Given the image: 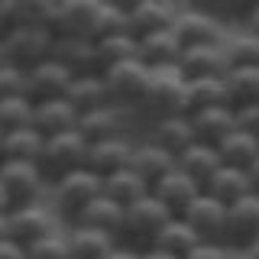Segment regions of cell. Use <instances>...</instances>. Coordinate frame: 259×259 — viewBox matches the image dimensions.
I'll use <instances>...</instances> for the list:
<instances>
[{
  "label": "cell",
  "mask_w": 259,
  "mask_h": 259,
  "mask_svg": "<svg viewBox=\"0 0 259 259\" xmlns=\"http://www.w3.org/2000/svg\"><path fill=\"white\" fill-rule=\"evenodd\" d=\"M97 42V59H101V71L110 68L117 62H126V59H140V39L133 32H117V36H104V39H94Z\"/></svg>",
  "instance_id": "d590c367"
},
{
  "label": "cell",
  "mask_w": 259,
  "mask_h": 259,
  "mask_svg": "<svg viewBox=\"0 0 259 259\" xmlns=\"http://www.w3.org/2000/svg\"><path fill=\"white\" fill-rule=\"evenodd\" d=\"M0 36H4V23H0Z\"/></svg>",
  "instance_id": "9f6ffc18"
},
{
  "label": "cell",
  "mask_w": 259,
  "mask_h": 259,
  "mask_svg": "<svg viewBox=\"0 0 259 259\" xmlns=\"http://www.w3.org/2000/svg\"><path fill=\"white\" fill-rule=\"evenodd\" d=\"M26 259H71L65 227H62V230H55V233L39 237L36 243H29V246H26Z\"/></svg>",
  "instance_id": "f35d334b"
},
{
  "label": "cell",
  "mask_w": 259,
  "mask_h": 259,
  "mask_svg": "<svg viewBox=\"0 0 259 259\" xmlns=\"http://www.w3.org/2000/svg\"><path fill=\"white\" fill-rule=\"evenodd\" d=\"M178 68L185 71V78H224L230 71V62H227V49L224 39L221 42H201V46H185L182 59H178Z\"/></svg>",
  "instance_id": "7c38bea8"
},
{
  "label": "cell",
  "mask_w": 259,
  "mask_h": 259,
  "mask_svg": "<svg viewBox=\"0 0 259 259\" xmlns=\"http://www.w3.org/2000/svg\"><path fill=\"white\" fill-rule=\"evenodd\" d=\"M201 191H204V188H201V185L194 182V178L185 175L178 165H175L168 175H162L156 185H152V194H156V198H159L168 210H172V214H182V210L188 207Z\"/></svg>",
  "instance_id": "7402d4cb"
},
{
  "label": "cell",
  "mask_w": 259,
  "mask_h": 259,
  "mask_svg": "<svg viewBox=\"0 0 259 259\" xmlns=\"http://www.w3.org/2000/svg\"><path fill=\"white\" fill-rule=\"evenodd\" d=\"M104 0H55L52 10V32L55 36H84L94 39L97 16Z\"/></svg>",
  "instance_id": "9c48e42d"
},
{
  "label": "cell",
  "mask_w": 259,
  "mask_h": 259,
  "mask_svg": "<svg viewBox=\"0 0 259 259\" xmlns=\"http://www.w3.org/2000/svg\"><path fill=\"white\" fill-rule=\"evenodd\" d=\"M0 185H4L10 207H23V204H36L46 201L49 194V178L39 168V162H0Z\"/></svg>",
  "instance_id": "5b68a950"
},
{
  "label": "cell",
  "mask_w": 259,
  "mask_h": 259,
  "mask_svg": "<svg viewBox=\"0 0 259 259\" xmlns=\"http://www.w3.org/2000/svg\"><path fill=\"white\" fill-rule=\"evenodd\" d=\"M243 29H249L253 36H259V7H249L243 16Z\"/></svg>",
  "instance_id": "bcb514c9"
},
{
  "label": "cell",
  "mask_w": 259,
  "mask_h": 259,
  "mask_svg": "<svg viewBox=\"0 0 259 259\" xmlns=\"http://www.w3.org/2000/svg\"><path fill=\"white\" fill-rule=\"evenodd\" d=\"M172 210H168L156 194H146V198L133 201V204L126 207V217H123V233H120V243H126V246L133 249H149L152 240L159 237V230L172 221Z\"/></svg>",
  "instance_id": "3957f363"
},
{
  "label": "cell",
  "mask_w": 259,
  "mask_h": 259,
  "mask_svg": "<svg viewBox=\"0 0 259 259\" xmlns=\"http://www.w3.org/2000/svg\"><path fill=\"white\" fill-rule=\"evenodd\" d=\"M32 130H39L42 136H55V133L78 130V110L71 107L65 97L32 101Z\"/></svg>",
  "instance_id": "ffe728a7"
},
{
  "label": "cell",
  "mask_w": 259,
  "mask_h": 259,
  "mask_svg": "<svg viewBox=\"0 0 259 259\" xmlns=\"http://www.w3.org/2000/svg\"><path fill=\"white\" fill-rule=\"evenodd\" d=\"M130 168H133L140 178H146V182H149V188H152L162 175H168L175 168V156H172V152H165L162 146H156L149 136H146V140H136Z\"/></svg>",
  "instance_id": "603a6c76"
},
{
  "label": "cell",
  "mask_w": 259,
  "mask_h": 259,
  "mask_svg": "<svg viewBox=\"0 0 259 259\" xmlns=\"http://www.w3.org/2000/svg\"><path fill=\"white\" fill-rule=\"evenodd\" d=\"M42 146L46 136L32 126L13 130V133H4V146H0V162L10 159V162H39L42 156Z\"/></svg>",
  "instance_id": "f546056e"
},
{
  "label": "cell",
  "mask_w": 259,
  "mask_h": 259,
  "mask_svg": "<svg viewBox=\"0 0 259 259\" xmlns=\"http://www.w3.org/2000/svg\"><path fill=\"white\" fill-rule=\"evenodd\" d=\"M230 253L233 249L227 246V243H221V240H201L185 259H230Z\"/></svg>",
  "instance_id": "b9f144b4"
},
{
  "label": "cell",
  "mask_w": 259,
  "mask_h": 259,
  "mask_svg": "<svg viewBox=\"0 0 259 259\" xmlns=\"http://www.w3.org/2000/svg\"><path fill=\"white\" fill-rule=\"evenodd\" d=\"M117 32H130V13H126L123 4H110V0H104V4H101V16H97L94 39L117 36Z\"/></svg>",
  "instance_id": "ab89813d"
},
{
  "label": "cell",
  "mask_w": 259,
  "mask_h": 259,
  "mask_svg": "<svg viewBox=\"0 0 259 259\" xmlns=\"http://www.w3.org/2000/svg\"><path fill=\"white\" fill-rule=\"evenodd\" d=\"M52 59H59L71 75H94V71H101L97 42L84 36H55Z\"/></svg>",
  "instance_id": "2e32d148"
},
{
  "label": "cell",
  "mask_w": 259,
  "mask_h": 259,
  "mask_svg": "<svg viewBox=\"0 0 259 259\" xmlns=\"http://www.w3.org/2000/svg\"><path fill=\"white\" fill-rule=\"evenodd\" d=\"M224 84L233 110L259 101V68H230L224 75Z\"/></svg>",
  "instance_id": "e575fe53"
},
{
  "label": "cell",
  "mask_w": 259,
  "mask_h": 259,
  "mask_svg": "<svg viewBox=\"0 0 259 259\" xmlns=\"http://www.w3.org/2000/svg\"><path fill=\"white\" fill-rule=\"evenodd\" d=\"M182 39L168 29H156L149 36H140V62H146L149 68H162V65H178L182 59Z\"/></svg>",
  "instance_id": "cb8c5ba5"
},
{
  "label": "cell",
  "mask_w": 259,
  "mask_h": 259,
  "mask_svg": "<svg viewBox=\"0 0 259 259\" xmlns=\"http://www.w3.org/2000/svg\"><path fill=\"white\" fill-rule=\"evenodd\" d=\"M130 13V32L136 39L149 36L156 29H168L178 16V4H168V0H140V4L126 7Z\"/></svg>",
  "instance_id": "d6986e66"
},
{
  "label": "cell",
  "mask_w": 259,
  "mask_h": 259,
  "mask_svg": "<svg viewBox=\"0 0 259 259\" xmlns=\"http://www.w3.org/2000/svg\"><path fill=\"white\" fill-rule=\"evenodd\" d=\"M88 143L78 130H68V133H55V136H46V146H42V156H39V168L46 172L49 182L55 178L75 172L88 162Z\"/></svg>",
  "instance_id": "8992f818"
},
{
  "label": "cell",
  "mask_w": 259,
  "mask_h": 259,
  "mask_svg": "<svg viewBox=\"0 0 259 259\" xmlns=\"http://www.w3.org/2000/svg\"><path fill=\"white\" fill-rule=\"evenodd\" d=\"M233 120H237V130H243V133H249V136L259 140V101L246 104V107H237L233 110Z\"/></svg>",
  "instance_id": "7bdbcfd3"
},
{
  "label": "cell",
  "mask_w": 259,
  "mask_h": 259,
  "mask_svg": "<svg viewBox=\"0 0 259 259\" xmlns=\"http://www.w3.org/2000/svg\"><path fill=\"white\" fill-rule=\"evenodd\" d=\"M204 191L210 198L224 201V204H233V201L246 198V194H253V182H249V172L246 168H237V165H221L214 175L207 178Z\"/></svg>",
  "instance_id": "83f0119b"
},
{
  "label": "cell",
  "mask_w": 259,
  "mask_h": 259,
  "mask_svg": "<svg viewBox=\"0 0 259 259\" xmlns=\"http://www.w3.org/2000/svg\"><path fill=\"white\" fill-rule=\"evenodd\" d=\"M32 126V101L23 97H0V130L13 133V130Z\"/></svg>",
  "instance_id": "74e56055"
},
{
  "label": "cell",
  "mask_w": 259,
  "mask_h": 259,
  "mask_svg": "<svg viewBox=\"0 0 259 259\" xmlns=\"http://www.w3.org/2000/svg\"><path fill=\"white\" fill-rule=\"evenodd\" d=\"M78 133L88 143H101L110 136H126V110L117 104H104L97 110H88L78 117Z\"/></svg>",
  "instance_id": "ac0fdd59"
},
{
  "label": "cell",
  "mask_w": 259,
  "mask_h": 259,
  "mask_svg": "<svg viewBox=\"0 0 259 259\" xmlns=\"http://www.w3.org/2000/svg\"><path fill=\"white\" fill-rule=\"evenodd\" d=\"M191 126H194V136L201 143H210L217 146L224 136H230L237 130V120H233V107H201V110H191Z\"/></svg>",
  "instance_id": "d4e9b609"
},
{
  "label": "cell",
  "mask_w": 259,
  "mask_h": 259,
  "mask_svg": "<svg viewBox=\"0 0 259 259\" xmlns=\"http://www.w3.org/2000/svg\"><path fill=\"white\" fill-rule=\"evenodd\" d=\"M133 146L136 140L133 136H110V140H101V143H91L88 146V162L84 165L97 172L101 178H107L113 172H120V168L130 165V159H133Z\"/></svg>",
  "instance_id": "9a60e30c"
},
{
  "label": "cell",
  "mask_w": 259,
  "mask_h": 259,
  "mask_svg": "<svg viewBox=\"0 0 259 259\" xmlns=\"http://www.w3.org/2000/svg\"><path fill=\"white\" fill-rule=\"evenodd\" d=\"M65 237H68L71 259H104L120 243V237L104 233V230L88 227V224H68L65 227Z\"/></svg>",
  "instance_id": "44dd1931"
},
{
  "label": "cell",
  "mask_w": 259,
  "mask_h": 259,
  "mask_svg": "<svg viewBox=\"0 0 259 259\" xmlns=\"http://www.w3.org/2000/svg\"><path fill=\"white\" fill-rule=\"evenodd\" d=\"M140 259H178V256L165 253V249H159V246H149V249H140Z\"/></svg>",
  "instance_id": "7dc6e473"
},
{
  "label": "cell",
  "mask_w": 259,
  "mask_h": 259,
  "mask_svg": "<svg viewBox=\"0 0 259 259\" xmlns=\"http://www.w3.org/2000/svg\"><path fill=\"white\" fill-rule=\"evenodd\" d=\"M201 243V237L191 230L188 224H185V217H172L165 227L159 230V237L152 240V246H159V249H165V253H172V256H178V259H185L191 253L194 246Z\"/></svg>",
  "instance_id": "1f68e13d"
},
{
  "label": "cell",
  "mask_w": 259,
  "mask_h": 259,
  "mask_svg": "<svg viewBox=\"0 0 259 259\" xmlns=\"http://www.w3.org/2000/svg\"><path fill=\"white\" fill-rule=\"evenodd\" d=\"M149 140L178 159L191 143H198V136H194V126H191L188 113H172V117H156L152 120Z\"/></svg>",
  "instance_id": "e0dca14e"
},
{
  "label": "cell",
  "mask_w": 259,
  "mask_h": 259,
  "mask_svg": "<svg viewBox=\"0 0 259 259\" xmlns=\"http://www.w3.org/2000/svg\"><path fill=\"white\" fill-rule=\"evenodd\" d=\"M246 253H249V256H253V259H259V243H256V246H253V249H246Z\"/></svg>",
  "instance_id": "db71d44e"
},
{
  "label": "cell",
  "mask_w": 259,
  "mask_h": 259,
  "mask_svg": "<svg viewBox=\"0 0 259 259\" xmlns=\"http://www.w3.org/2000/svg\"><path fill=\"white\" fill-rule=\"evenodd\" d=\"M65 101L78 110V117H81V113H88V110H97V107H104V104H110L104 75H101V71H94V75H75V81L68 84Z\"/></svg>",
  "instance_id": "f1b7e54d"
},
{
  "label": "cell",
  "mask_w": 259,
  "mask_h": 259,
  "mask_svg": "<svg viewBox=\"0 0 259 259\" xmlns=\"http://www.w3.org/2000/svg\"><path fill=\"white\" fill-rule=\"evenodd\" d=\"M7 221H10V237H13L16 243H23V246L36 243L39 237H46V233L62 230V217L55 214L52 207H49V201H36V204L10 207Z\"/></svg>",
  "instance_id": "ba28073f"
},
{
  "label": "cell",
  "mask_w": 259,
  "mask_h": 259,
  "mask_svg": "<svg viewBox=\"0 0 259 259\" xmlns=\"http://www.w3.org/2000/svg\"><path fill=\"white\" fill-rule=\"evenodd\" d=\"M230 259H253V256H249L246 249H233V253H230Z\"/></svg>",
  "instance_id": "816d5d0a"
},
{
  "label": "cell",
  "mask_w": 259,
  "mask_h": 259,
  "mask_svg": "<svg viewBox=\"0 0 259 259\" xmlns=\"http://www.w3.org/2000/svg\"><path fill=\"white\" fill-rule=\"evenodd\" d=\"M227 49V62L230 68H259V36H253L249 29H233L224 36Z\"/></svg>",
  "instance_id": "836d02e7"
},
{
  "label": "cell",
  "mask_w": 259,
  "mask_h": 259,
  "mask_svg": "<svg viewBox=\"0 0 259 259\" xmlns=\"http://www.w3.org/2000/svg\"><path fill=\"white\" fill-rule=\"evenodd\" d=\"M175 165L182 168L188 178H194V182L204 188L207 185V178L217 172V168L224 165V159H221V152H217V146H210V143H191L188 149L182 152V156L175 159Z\"/></svg>",
  "instance_id": "4316f807"
},
{
  "label": "cell",
  "mask_w": 259,
  "mask_h": 259,
  "mask_svg": "<svg viewBox=\"0 0 259 259\" xmlns=\"http://www.w3.org/2000/svg\"><path fill=\"white\" fill-rule=\"evenodd\" d=\"M23 94H26V68L13 62L0 65V97H23Z\"/></svg>",
  "instance_id": "60d3db41"
},
{
  "label": "cell",
  "mask_w": 259,
  "mask_h": 259,
  "mask_svg": "<svg viewBox=\"0 0 259 259\" xmlns=\"http://www.w3.org/2000/svg\"><path fill=\"white\" fill-rule=\"evenodd\" d=\"M7 214H10V210H7ZM7 214H0V240L10 237V221H7Z\"/></svg>",
  "instance_id": "681fc988"
},
{
  "label": "cell",
  "mask_w": 259,
  "mask_h": 259,
  "mask_svg": "<svg viewBox=\"0 0 259 259\" xmlns=\"http://www.w3.org/2000/svg\"><path fill=\"white\" fill-rule=\"evenodd\" d=\"M7 210H10V198H7L4 185H0V214H7Z\"/></svg>",
  "instance_id": "f907efd6"
},
{
  "label": "cell",
  "mask_w": 259,
  "mask_h": 259,
  "mask_svg": "<svg viewBox=\"0 0 259 259\" xmlns=\"http://www.w3.org/2000/svg\"><path fill=\"white\" fill-rule=\"evenodd\" d=\"M0 259H26V246L16 243L13 237L0 240Z\"/></svg>",
  "instance_id": "ee69618b"
},
{
  "label": "cell",
  "mask_w": 259,
  "mask_h": 259,
  "mask_svg": "<svg viewBox=\"0 0 259 259\" xmlns=\"http://www.w3.org/2000/svg\"><path fill=\"white\" fill-rule=\"evenodd\" d=\"M104 259H140V249H133V246H126V243H117V246L110 249Z\"/></svg>",
  "instance_id": "f6af8a7d"
},
{
  "label": "cell",
  "mask_w": 259,
  "mask_h": 259,
  "mask_svg": "<svg viewBox=\"0 0 259 259\" xmlns=\"http://www.w3.org/2000/svg\"><path fill=\"white\" fill-rule=\"evenodd\" d=\"M246 172H249V182H253V191L259 194V159H256V162H253V165H249V168H246Z\"/></svg>",
  "instance_id": "c3c4849f"
},
{
  "label": "cell",
  "mask_w": 259,
  "mask_h": 259,
  "mask_svg": "<svg viewBox=\"0 0 259 259\" xmlns=\"http://www.w3.org/2000/svg\"><path fill=\"white\" fill-rule=\"evenodd\" d=\"M224 243L230 249H253L259 243V194L256 191L227 204Z\"/></svg>",
  "instance_id": "30bf717a"
},
{
  "label": "cell",
  "mask_w": 259,
  "mask_h": 259,
  "mask_svg": "<svg viewBox=\"0 0 259 259\" xmlns=\"http://www.w3.org/2000/svg\"><path fill=\"white\" fill-rule=\"evenodd\" d=\"M178 217H185V224H188L201 240H221V243H224L227 204H224V201H217V198H210L207 191H201Z\"/></svg>",
  "instance_id": "4fadbf2b"
},
{
  "label": "cell",
  "mask_w": 259,
  "mask_h": 259,
  "mask_svg": "<svg viewBox=\"0 0 259 259\" xmlns=\"http://www.w3.org/2000/svg\"><path fill=\"white\" fill-rule=\"evenodd\" d=\"M0 65H7V49H4V36H0Z\"/></svg>",
  "instance_id": "f5cc1de1"
},
{
  "label": "cell",
  "mask_w": 259,
  "mask_h": 259,
  "mask_svg": "<svg viewBox=\"0 0 259 259\" xmlns=\"http://www.w3.org/2000/svg\"><path fill=\"white\" fill-rule=\"evenodd\" d=\"M143 113L156 117H172V113H188V78L178 65H162L149 68V84L143 97Z\"/></svg>",
  "instance_id": "6da1fadb"
},
{
  "label": "cell",
  "mask_w": 259,
  "mask_h": 259,
  "mask_svg": "<svg viewBox=\"0 0 259 259\" xmlns=\"http://www.w3.org/2000/svg\"><path fill=\"white\" fill-rule=\"evenodd\" d=\"M172 32L182 39V46H201V42H221L230 29L224 26L217 13L198 10V7H178Z\"/></svg>",
  "instance_id": "8fae6325"
},
{
  "label": "cell",
  "mask_w": 259,
  "mask_h": 259,
  "mask_svg": "<svg viewBox=\"0 0 259 259\" xmlns=\"http://www.w3.org/2000/svg\"><path fill=\"white\" fill-rule=\"evenodd\" d=\"M201 107H230L224 78H194L188 81V113Z\"/></svg>",
  "instance_id": "8d00e7d4"
},
{
  "label": "cell",
  "mask_w": 259,
  "mask_h": 259,
  "mask_svg": "<svg viewBox=\"0 0 259 259\" xmlns=\"http://www.w3.org/2000/svg\"><path fill=\"white\" fill-rule=\"evenodd\" d=\"M0 146H4V130H0Z\"/></svg>",
  "instance_id": "11a10c76"
},
{
  "label": "cell",
  "mask_w": 259,
  "mask_h": 259,
  "mask_svg": "<svg viewBox=\"0 0 259 259\" xmlns=\"http://www.w3.org/2000/svg\"><path fill=\"white\" fill-rule=\"evenodd\" d=\"M52 46H55V32L46 26H16L4 32L7 62L20 65V68H32V65L52 59Z\"/></svg>",
  "instance_id": "52a82bcc"
},
{
  "label": "cell",
  "mask_w": 259,
  "mask_h": 259,
  "mask_svg": "<svg viewBox=\"0 0 259 259\" xmlns=\"http://www.w3.org/2000/svg\"><path fill=\"white\" fill-rule=\"evenodd\" d=\"M123 217H126V207L117 204L113 198H107V194L101 191L71 224H88V227H97V230H104V233L120 237V233H123Z\"/></svg>",
  "instance_id": "484cf974"
},
{
  "label": "cell",
  "mask_w": 259,
  "mask_h": 259,
  "mask_svg": "<svg viewBox=\"0 0 259 259\" xmlns=\"http://www.w3.org/2000/svg\"><path fill=\"white\" fill-rule=\"evenodd\" d=\"M149 191H152V188H149V182H146V178H140L130 165L104 178V194H107V198H113L117 204H123V207H130L133 201L146 198Z\"/></svg>",
  "instance_id": "4dcf8cb0"
},
{
  "label": "cell",
  "mask_w": 259,
  "mask_h": 259,
  "mask_svg": "<svg viewBox=\"0 0 259 259\" xmlns=\"http://www.w3.org/2000/svg\"><path fill=\"white\" fill-rule=\"evenodd\" d=\"M71 81H75V75H71L59 59H46V62L32 65V68H26V94H29V101L65 97Z\"/></svg>",
  "instance_id": "5bb4252c"
},
{
  "label": "cell",
  "mask_w": 259,
  "mask_h": 259,
  "mask_svg": "<svg viewBox=\"0 0 259 259\" xmlns=\"http://www.w3.org/2000/svg\"><path fill=\"white\" fill-rule=\"evenodd\" d=\"M101 191H104V178L97 175V172H91L88 165H81V168H75V172L55 178V182H49L46 201H49V207H52L59 217L75 221V217L91 204Z\"/></svg>",
  "instance_id": "7a4b0ae2"
},
{
  "label": "cell",
  "mask_w": 259,
  "mask_h": 259,
  "mask_svg": "<svg viewBox=\"0 0 259 259\" xmlns=\"http://www.w3.org/2000/svg\"><path fill=\"white\" fill-rule=\"evenodd\" d=\"M104 84H107L110 104L123 110H140L143 107V97H146V84H149V65L140 59H126L117 62L110 68L101 71Z\"/></svg>",
  "instance_id": "277c9868"
},
{
  "label": "cell",
  "mask_w": 259,
  "mask_h": 259,
  "mask_svg": "<svg viewBox=\"0 0 259 259\" xmlns=\"http://www.w3.org/2000/svg\"><path fill=\"white\" fill-rule=\"evenodd\" d=\"M217 152H221L224 165H237V168H249L259 159V140L243 130H233L230 136H224L217 143Z\"/></svg>",
  "instance_id": "d6a6232c"
}]
</instances>
